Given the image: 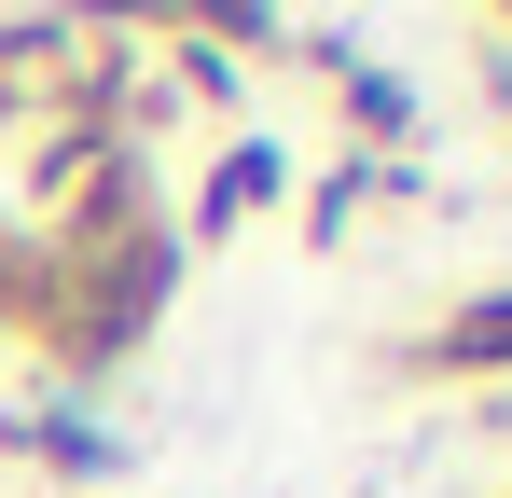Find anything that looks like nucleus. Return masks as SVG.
Returning <instances> with one entry per match:
<instances>
[{"label":"nucleus","instance_id":"f257e3e1","mask_svg":"<svg viewBox=\"0 0 512 498\" xmlns=\"http://www.w3.org/2000/svg\"><path fill=\"white\" fill-rule=\"evenodd\" d=\"M277 194H291V153H277V139H236V153L208 166V194H194V208H167V222H180V263H194V249H222L236 222H263Z\"/></svg>","mask_w":512,"mask_h":498},{"label":"nucleus","instance_id":"f03ea898","mask_svg":"<svg viewBox=\"0 0 512 498\" xmlns=\"http://www.w3.org/2000/svg\"><path fill=\"white\" fill-rule=\"evenodd\" d=\"M305 56L333 70V97H346V125H360V153H388V166L416 153V83H402V70H374V56H360V42H333V28H319Z\"/></svg>","mask_w":512,"mask_h":498},{"label":"nucleus","instance_id":"7ed1b4c3","mask_svg":"<svg viewBox=\"0 0 512 498\" xmlns=\"http://www.w3.org/2000/svg\"><path fill=\"white\" fill-rule=\"evenodd\" d=\"M402 360H416V374H512V277H499V291H471V305H443Z\"/></svg>","mask_w":512,"mask_h":498},{"label":"nucleus","instance_id":"20e7f679","mask_svg":"<svg viewBox=\"0 0 512 498\" xmlns=\"http://www.w3.org/2000/svg\"><path fill=\"white\" fill-rule=\"evenodd\" d=\"M374 194H416V180H402V166H388V153H346L333 180H319V194H305V236H346V222H360V208H374Z\"/></svg>","mask_w":512,"mask_h":498},{"label":"nucleus","instance_id":"39448f33","mask_svg":"<svg viewBox=\"0 0 512 498\" xmlns=\"http://www.w3.org/2000/svg\"><path fill=\"white\" fill-rule=\"evenodd\" d=\"M28 457H56V471H125V443H111V429H97V415H28Z\"/></svg>","mask_w":512,"mask_h":498}]
</instances>
